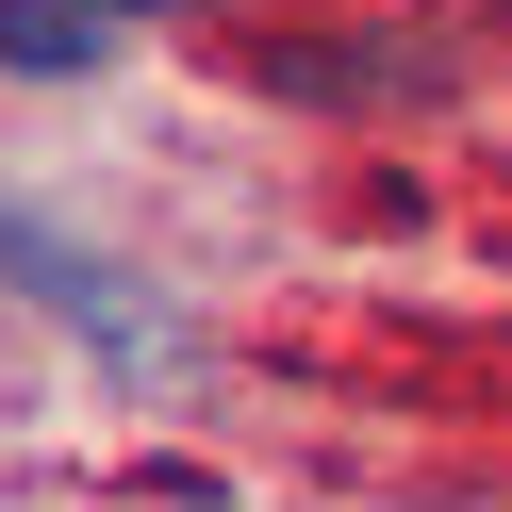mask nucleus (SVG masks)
<instances>
[{"mask_svg": "<svg viewBox=\"0 0 512 512\" xmlns=\"http://www.w3.org/2000/svg\"><path fill=\"white\" fill-rule=\"evenodd\" d=\"M0 265L34 281V298H50V314H83V331H116V347H149V314H133V298H116V281H83V265H67V248H50V232H17V215H0Z\"/></svg>", "mask_w": 512, "mask_h": 512, "instance_id": "obj_1", "label": "nucleus"}, {"mask_svg": "<svg viewBox=\"0 0 512 512\" xmlns=\"http://www.w3.org/2000/svg\"><path fill=\"white\" fill-rule=\"evenodd\" d=\"M0 67H100V0H0Z\"/></svg>", "mask_w": 512, "mask_h": 512, "instance_id": "obj_2", "label": "nucleus"}]
</instances>
